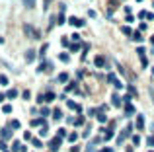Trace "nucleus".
<instances>
[{
    "mask_svg": "<svg viewBox=\"0 0 154 152\" xmlns=\"http://www.w3.org/2000/svg\"><path fill=\"white\" fill-rule=\"evenodd\" d=\"M61 142H63V139H59V137H55L53 141L49 142V148H51V152H57L59 148H61Z\"/></svg>",
    "mask_w": 154,
    "mask_h": 152,
    "instance_id": "obj_1",
    "label": "nucleus"
},
{
    "mask_svg": "<svg viewBox=\"0 0 154 152\" xmlns=\"http://www.w3.org/2000/svg\"><path fill=\"white\" fill-rule=\"evenodd\" d=\"M131 131H133V127H131V125H127V127H125V131H123V133H121V137H119V139H117V142H119V144H121V142L125 141V139H127V137H129V135H131Z\"/></svg>",
    "mask_w": 154,
    "mask_h": 152,
    "instance_id": "obj_2",
    "label": "nucleus"
},
{
    "mask_svg": "<svg viewBox=\"0 0 154 152\" xmlns=\"http://www.w3.org/2000/svg\"><path fill=\"white\" fill-rule=\"evenodd\" d=\"M137 129H139V131L144 129V115H143V113L137 115Z\"/></svg>",
    "mask_w": 154,
    "mask_h": 152,
    "instance_id": "obj_3",
    "label": "nucleus"
},
{
    "mask_svg": "<svg viewBox=\"0 0 154 152\" xmlns=\"http://www.w3.org/2000/svg\"><path fill=\"white\" fill-rule=\"evenodd\" d=\"M94 65L98 66V68H103V66H105V59H103V57L99 55V57H96V61H94Z\"/></svg>",
    "mask_w": 154,
    "mask_h": 152,
    "instance_id": "obj_4",
    "label": "nucleus"
},
{
    "mask_svg": "<svg viewBox=\"0 0 154 152\" xmlns=\"http://www.w3.org/2000/svg\"><path fill=\"white\" fill-rule=\"evenodd\" d=\"M103 139H105V141H111V139H113V127L103 131Z\"/></svg>",
    "mask_w": 154,
    "mask_h": 152,
    "instance_id": "obj_5",
    "label": "nucleus"
},
{
    "mask_svg": "<svg viewBox=\"0 0 154 152\" xmlns=\"http://www.w3.org/2000/svg\"><path fill=\"white\" fill-rule=\"evenodd\" d=\"M25 61H27V63H33V61H35V51H33V49H29V51L25 53Z\"/></svg>",
    "mask_w": 154,
    "mask_h": 152,
    "instance_id": "obj_6",
    "label": "nucleus"
},
{
    "mask_svg": "<svg viewBox=\"0 0 154 152\" xmlns=\"http://www.w3.org/2000/svg\"><path fill=\"white\" fill-rule=\"evenodd\" d=\"M111 103H113L115 107H121V98H119L117 94H113V96H111Z\"/></svg>",
    "mask_w": 154,
    "mask_h": 152,
    "instance_id": "obj_7",
    "label": "nucleus"
},
{
    "mask_svg": "<svg viewBox=\"0 0 154 152\" xmlns=\"http://www.w3.org/2000/svg\"><path fill=\"white\" fill-rule=\"evenodd\" d=\"M23 31L27 33V35H31V37H37V35H39L37 31H33L31 29V25H23Z\"/></svg>",
    "mask_w": 154,
    "mask_h": 152,
    "instance_id": "obj_8",
    "label": "nucleus"
},
{
    "mask_svg": "<svg viewBox=\"0 0 154 152\" xmlns=\"http://www.w3.org/2000/svg\"><path fill=\"white\" fill-rule=\"evenodd\" d=\"M65 92H78V84L76 82H68V86H66Z\"/></svg>",
    "mask_w": 154,
    "mask_h": 152,
    "instance_id": "obj_9",
    "label": "nucleus"
},
{
    "mask_svg": "<svg viewBox=\"0 0 154 152\" xmlns=\"http://www.w3.org/2000/svg\"><path fill=\"white\" fill-rule=\"evenodd\" d=\"M12 139V131L10 129H2V141H8Z\"/></svg>",
    "mask_w": 154,
    "mask_h": 152,
    "instance_id": "obj_10",
    "label": "nucleus"
},
{
    "mask_svg": "<svg viewBox=\"0 0 154 152\" xmlns=\"http://www.w3.org/2000/svg\"><path fill=\"white\" fill-rule=\"evenodd\" d=\"M41 125H47V123H45V119H41V117L31 121V127H41Z\"/></svg>",
    "mask_w": 154,
    "mask_h": 152,
    "instance_id": "obj_11",
    "label": "nucleus"
},
{
    "mask_svg": "<svg viewBox=\"0 0 154 152\" xmlns=\"http://www.w3.org/2000/svg\"><path fill=\"white\" fill-rule=\"evenodd\" d=\"M78 137H80L78 133H70V135H68L66 139H68V142H76V141H78Z\"/></svg>",
    "mask_w": 154,
    "mask_h": 152,
    "instance_id": "obj_12",
    "label": "nucleus"
},
{
    "mask_svg": "<svg viewBox=\"0 0 154 152\" xmlns=\"http://www.w3.org/2000/svg\"><path fill=\"white\" fill-rule=\"evenodd\" d=\"M43 99L45 101H53V99H55V94H53V92H47V94L43 96Z\"/></svg>",
    "mask_w": 154,
    "mask_h": 152,
    "instance_id": "obj_13",
    "label": "nucleus"
},
{
    "mask_svg": "<svg viewBox=\"0 0 154 152\" xmlns=\"http://www.w3.org/2000/svg\"><path fill=\"white\" fill-rule=\"evenodd\" d=\"M59 82H63V84L68 82V74H66V72H61V74H59Z\"/></svg>",
    "mask_w": 154,
    "mask_h": 152,
    "instance_id": "obj_14",
    "label": "nucleus"
},
{
    "mask_svg": "<svg viewBox=\"0 0 154 152\" xmlns=\"http://www.w3.org/2000/svg\"><path fill=\"white\" fill-rule=\"evenodd\" d=\"M121 31L125 33V35H133V33H135V31L131 29V27H129V25H123V27H121Z\"/></svg>",
    "mask_w": 154,
    "mask_h": 152,
    "instance_id": "obj_15",
    "label": "nucleus"
},
{
    "mask_svg": "<svg viewBox=\"0 0 154 152\" xmlns=\"http://www.w3.org/2000/svg\"><path fill=\"white\" fill-rule=\"evenodd\" d=\"M59 61H63V63H68L70 59H68V53H61L59 55Z\"/></svg>",
    "mask_w": 154,
    "mask_h": 152,
    "instance_id": "obj_16",
    "label": "nucleus"
},
{
    "mask_svg": "<svg viewBox=\"0 0 154 152\" xmlns=\"http://www.w3.org/2000/svg\"><path fill=\"white\" fill-rule=\"evenodd\" d=\"M84 123H86V121H84V117H82V115H78L76 119H74V125H78V127H80V125H84Z\"/></svg>",
    "mask_w": 154,
    "mask_h": 152,
    "instance_id": "obj_17",
    "label": "nucleus"
},
{
    "mask_svg": "<svg viewBox=\"0 0 154 152\" xmlns=\"http://www.w3.org/2000/svg\"><path fill=\"white\" fill-rule=\"evenodd\" d=\"M125 113H127V115H133V113H135V107H133L131 103H127V107H125Z\"/></svg>",
    "mask_w": 154,
    "mask_h": 152,
    "instance_id": "obj_18",
    "label": "nucleus"
},
{
    "mask_svg": "<svg viewBox=\"0 0 154 152\" xmlns=\"http://www.w3.org/2000/svg\"><path fill=\"white\" fill-rule=\"evenodd\" d=\"M133 39H135L137 43H139V41H143V35H141V31H135V33H133Z\"/></svg>",
    "mask_w": 154,
    "mask_h": 152,
    "instance_id": "obj_19",
    "label": "nucleus"
},
{
    "mask_svg": "<svg viewBox=\"0 0 154 152\" xmlns=\"http://www.w3.org/2000/svg\"><path fill=\"white\" fill-rule=\"evenodd\" d=\"M61 117H63V111L61 109H55L53 111V119H61Z\"/></svg>",
    "mask_w": 154,
    "mask_h": 152,
    "instance_id": "obj_20",
    "label": "nucleus"
},
{
    "mask_svg": "<svg viewBox=\"0 0 154 152\" xmlns=\"http://www.w3.org/2000/svg\"><path fill=\"white\" fill-rule=\"evenodd\" d=\"M23 2V6H27V8H33L35 6V0H22Z\"/></svg>",
    "mask_w": 154,
    "mask_h": 152,
    "instance_id": "obj_21",
    "label": "nucleus"
},
{
    "mask_svg": "<svg viewBox=\"0 0 154 152\" xmlns=\"http://www.w3.org/2000/svg\"><path fill=\"white\" fill-rule=\"evenodd\" d=\"M10 129H20V121L12 119V121H10Z\"/></svg>",
    "mask_w": 154,
    "mask_h": 152,
    "instance_id": "obj_22",
    "label": "nucleus"
},
{
    "mask_svg": "<svg viewBox=\"0 0 154 152\" xmlns=\"http://www.w3.org/2000/svg\"><path fill=\"white\" fill-rule=\"evenodd\" d=\"M68 23H70V25H78V23H80V20L72 16V18H68Z\"/></svg>",
    "mask_w": 154,
    "mask_h": 152,
    "instance_id": "obj_23",
    "label": "nucleus"
},
{
    "mask_svg": "<svg viewBox=\"0 0 154 152\" xmlns=\"http://www.w3.org/2000/svg\"><path fill=\"white\" fill-rule=\"evenodd\" d=\"M133 144H135V146L141 144V137H139V135H133Z\"/></svg>",
    "mask_w": 154,
    "mask_h": 152,
    "instance_id": "obj_24",
    "label": "nucleus"
},
{
    "mask_svg": "<svg viewBox=\"0 0 154 152\" xmlns=\"http://www.w3.org/2000/svg\"><path fill=\"white\" fill-rule=\"evenodd\" d=\"M68 47H70V51H72V53H76L78 49H80V43H72V45H68Z\"/></svg>",
    "mask_w": 154,
    "mask_h": 152,
    "instance_id": "obj_25",
    "label": "nucleus"
},
{
    "mask_svg": "<svg viewBox=\"0 0 154 152\" xmlns=\"http://www.w3.org/2000/svg\"><path fill=\"white\" fill-rule=\"evenodd\" d=\"M98 121H99V123H105V121H107V115H103V113H98Z\"/></svg>",
    "mask_w": 154,
    "mask_h": 152,
    "instance_id": "obj_26",
    "label": "nucleus"
},
{
    "mask_svg": "<svg viewBox=\"0 0 154 152\" xmlns=\"http://www.w3.org/2000/svg\"><path fill=\"white\" fill-rule=\"evenodd\" d=\"M146 29H148V25H146L144 22H141V23H139V31H146Z\"/></svg>",
    "mask_w": 154,
    "mask_h": 152,
    "instance_id": "obj_27",
    "label": "nucleus"
},
{
    "mask_svg": "<svg viewBox=\"0 0 154 152\" xmlns=\"http://www.w3.org/2000/svg\"><path fill=\"white\" fill-rule=\"evenodd\" d=\"M127 90H129V96H139V94H137V90H135V86H129Z\"/></svg>",
    "mask_w": 154,
    "mask_h": 152,
    "instance_id": "obj_28",
    "label": "nucleus"
},
{
    "mask_svg": "<svg viewBox=\"0 0 154 152\" xmlns=\"http://www.w3.org/2000/svg\"><path fill=\"white\" fill-rule=\"evenodd\" d=\"M16 150H22V146H20V142H14V144H12V152H16Z\"/></svg>",
    "mask_w": 154,
    "mask_h": 152,
    "instance_id": "obj_29",
    "label": "nucleus"
},
{
    "mask_svg": "<svg viewBox=\"0 0 154 152\" xmlns=\"http://www.w3.org/2000/svg\"><path fill=\"white\" fill-rule=\"evenodd\" d=\"M146 142H148V146H150V148H154V135H152V137H148Z\"/></svg>",
    "mask_w": 154,
    "mask_h": 152,
    "instance_id": "obj_30",
    "label": "nucleus"
},
{
    "mask_svg": "<svg viewBox=\"0 0 154 152\" xmlns=\"http://www.w3.org/2000/svg\"><path fill=\"white\" fill-rule=\"evenodd\" d=\"M6 96H8V98H16V96H18V92H16V90H8V94H6Z\"/></svg>",
    "mask_w": 154,
    "mask_h": 152,
    "instance_id": "obj_31",
    "label": "nucleus"
},
{
    "mask_svg": "<svg viewBox=\"0 0 154 152\" xmlns=\"http://www.w3.org/2000/svg\"><path fill=\"white\" fill-rule=\"evenodd\" d=\"M66 105H68V107H70V109H76V107H78V103H76V101H68Z\"/></svg>",
    "mask_w": 154,
    "mask_h": 152,
    "instance_id": "obj_32",
    "label": "nucleus"
},
{
    "mask_svg": "<svg viewBox=\"0 0 154 152\" xmlns=\"http://www.w3.org/2000/svg\"><path fill=\"white\" fill-rule=\"evenodd\" d=\"M65 135H66V131H65V129H59V133H57V137H59V139H63Z\"/></svg>",
    "mask_w": 154,
    "mask_h": 152,
    "instance_id": "obj_33",
    "label": "nucleus"
},
{
    "mask_svg": "<svg viewBox=\"0 0 154 152\" xmlns=\"http://www.w3.org/2000/svg\"><path fill=\"white\" fill-rule=\"evenodd\" d=\"M144 18H146V20H152V22H154V12H146V16H144Z\"/></svg>",
    "mask_w": 154,
    "mask_h": 152,
    "instance_id": "obj_34",
    "label": "nucleus"
},
{
    "mask_svg": "<svg viewBox=\"0 0 154 152\" xmlns=\"http://www.w3.org/2000/svg\"><path fill=\"white\" fill-rule=\"evenodd\" d=\"M115 80H117V78H115V74H109V76H107V82H111V84H115Z\"/></svg>",
    "mask_w": 154,
    "mask_h": 152,
    "instance_id": "obj_35",
    "label": "nucleus"
},
{
    "mask_svg": "<svg viewBox=\"0 0 154 152\" xmlns=\"http://www.w3.org/2000/svg\"><path fill=\"white\" fill-rule=\"evenodd\" d=\"M141 65H143V66H148V59H146V57H141Z\"/></svg>",
    "mask_w": 154,
    "mask_h": 152,
    "instance_id": "obj_36",
    "label": "nucleus"
},
{
    "mask_svg": "<svg viewBox=\"0 0 154 152\" xmlns=\"http://www.w3.org/2000/svg\"><path fill=\"white\" fill-rule=\"evenodd\" d=\"M51 113V109L49 107H41V115H49Z\"/></svg>",
    "mask_w": 154,
    "mask_h": 152,
    "instance_id": "obj_37",
    "label": "nucleus"
},
{
    "mask_svg": "<svg viewBox=\"0 0 154 152\" xmlns=\"http://www.w3.org/2000/svg\"><path fill=\"white\" fill-rule=\"evenodd\" d=\"M39 135H41V137H45V135H47V125H43V127H41V131H39Z\"/></svg>",
    "mask_w": 154,
    "mask_h": 152,
    "instance_id": "obj_38",
    "label": "nucleus"
},
{
    "mask_svg": "<svg viewBox=\"0 0 154 152\" xmlns=\"http://www.w3.org/2000/svg\"><path fill=\"white\" fill-rule=\"evenodd\" d=\"M57 22H59V23H65V14H59V18H57Z\"/></svg>",
    "mask_w": 154,
    "mask_h": 152,
    "instance_id": "obj_39",
    "label": "nucleus"
},
{
    "mask_svg": "<svg viewBox=\"0 0 154 152\" xmlns=\"http://www.w3.org/2000/svg\"><path fill=\"white\" fill-rule=\"evenodd\" d=\"M33 146H37V148H39V146H43V142L39 141V139H35V141H33Z\"/></svg>",
    "mask_w": 154,
    "mask_h": 152,
    "instance_id": "obj_40",
    "label": "nucleus"
},
{
    "mask_svg": "<svg viewBox=\"0 0 154 152\" xmlns=\"http://www.w3.org/2000/svg\"><path fill=\"white\" fill-rule=\"evenodd\" d=\"M0 84H4V86H6V84H8V78H6V76H0Z\"/></svg>",
    "mask_w": 154,
    "mask_h": 152,
    "instance_id": "obj_41",
    "label": "nucleus"
},
{
    "mask_svg": "<svg viewBox=\"0 0 154 152\" xmlns=\"http://www.w3.org/2000/svg\"><path fill=\"white\" fill-rule=\"evenodd\" d=\"M2 111H4V113H10V111H12V105H4V107H2Z\"/></svg>",
    "mask_w": 154,
    "mask_h": 152,
    "instance_id": "obj_42",
    "label": "nucleus"
},
{
    "mask_svg": "<svg viewBox=\"0 0 154 152\" xmlns=\"http://www.w3.org/2000/svg\"><path fill=\"white\" fill-rule=\"evenodd\" d=\"M23 98L29 99V98H31V92H29V90H25V92H23Z\"/></svg>",
    "mask_w": 154,
    "mask_h": 152,
    "instance_id": "obj_43",
    "label": "nucleus"
},
{
    "mask_svg": "<svg viewBox=\"0 0 154 152\" xmlns=\"http://www.w3.org/2000/svg\"><path fill=\"white\" fill-rule=\"evenodd\" d=\"M90 131H92V129H90V125H86V129H84V137H88Z\"/></svg>",
    "mask_w": 154,
    "mask_h": 152,
    "instance_id": "obj_44",
    "label": "nucleus"
},
{
    "mask_svg": "<svg viewBox=\"0 0 154 152\" xmlns=\"http://www.w3.org/2000/svg\"><path fill=\"white\" fill-rule=\"evenodd\" d=\"M123 101L125 103H131V96H123Z\"/></svg>",
    "mask_w": 154,
    "mask_h": 152,
    "instance_id": "obj_45",
    "label": "nucleus"
},
{
    "mask_svg": "<svg viewBox=\"0 0 154 152\" xmlns=\"http://www.w3.org/2000/svg\"><path fill=\"white\" fill-rule=\"evenodd\" d=\"M115 88H119V90H123V84L119 82V80H115Z\"/></svg>",
    "mask_w": 154,
    "mask_h": 152,
    "instance_id": "obj_46",
    "label": "nucleus"
},
{
    "mask_svg": "<svg viewBox=\"0 0 154 152\" xmlns=\"http://www.w3.org/2000/svg\"><path fill=\"white\" fill-rule=\"evenodd\" d=\"M86 152H94V142H92V144H88V148H86Z\"/></svg>",
    "mask_w": 154,
    "mask_h": 152,
    "instance_id": "obj_47",
    "label": "nucleus"
},
{
    "mask_svg": "<svg viewBox=\"0 0 154 152\" xmlns=\"http://www.w3.org/2000/svg\"><path fill=\"white\" fill-rule=\"evenodd\" d=\"M68 45H70V43H68V39H66V37H63V47H68Z\"/></svg>",
    "mask_w": 154,
    "mask_h": 152,
    "instance_id": "obj_48",
    "label": "nucleus"
},
{
    "mask_svg": "<svg viewBox=\"0 0 154 152\" xmlns=\"http://www.w3.org/2000/svg\"><path fill=\"white\" fill-rule=\"evenodd\" d=\"M99 152H113V150H111V148H101Z\"/></svg>",
    "mask_w": 154,
    "mask_h": 152,
    "instance_id": "obj_49",
    "label": "nucleus"
},
{
    "mask_svg": "<svg viewBox=\"0 0 154 152\" xmlns=\"http://www.w3.org/2000/svg\"><path fill=\"white\" fill-rule=\"evenodd\" d=\"M0 101H4V94H0Z\"/></svg>",
    "mask_w": 154,
    "mask_h": 152,
    "instance_id": "obj_50",
    "label": "nucleus"
},
{
    "mask_svg": "<svg viewBox=\"0 0 154 152\" xmlns=\"http://www.w3.org/2000/svg\"><path fill=\"white\" fill-rule=\"evenodd\" d=\"M150 43H154V35H152V37H150Z\"/></svg>",
    "mask_w": 154,
    "mask_h": 152,
    "instance_id": "obj_51",
    "label": "nucleus"
},
{
    "mask_svg": "<svg viewBox=\"0 0 154 152\" xmlns=\"http://www.w3.org/2000/svg\"><path fill=\"white\" fill-rule=\"evenodd\" d=\"M137 2H143V0H137Z\"/></svg>",
    "mask_w": 154,
    "mask_h": 152,
    "instance_id": "obj_52",
    "label": "nucleus"
}]
</instances>
